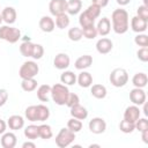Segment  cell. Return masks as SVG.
I'll return each mask as SVG.
<instances>
[{
	"label": "cell",
	"mask_w": 148,
	"mask_h": 148,
	"mask_svg": "<svg viewBox=\"0 0 148 148\" xmlns=\"http://www.w3.org/2000/svg\"><path fill=\"white\" fill-rule=\"evenodd\" d=\"M111 21H112V29L116 34L123 35L128 30V13L127 10L123 8L114 9L111 15Z\"/></svg>",
	"instance_id": "6da1fadb"
},
{
	"label": "cell",
	"mask_w": 148,
	"mask_h": 148,
	"mask_svg": "<svg viewBox=\"0 0 148 148\" xmlns=\"http://www.w3.org/2000/svg\"><path fill=\"white\" fill-rule=\"evenodd\" d=\"M68 95H69V90L67 86L62 83H56L51 87V97L57 105H65Z\"/></svg>",
	"instance_id": "7a4b0ae2"
},
{
	"label": "cell",
	"mask_w": 148,
	"mask_h": 148,
	"mask_svg": "<svg viewBox=\"0 0 148 148\" xmlns=\"http://www.w3.org/2000/svg\"><path fill=\"white\" fill-rule=\"evenodd\" d=\"M0 39H3L10 44H14L21 39V31L17 28H13L9 25L0 27Z\"/></svg>",
	"instance_id": "3957f363"
},
{
	"label": "cell",
	"mask_w": 148,
	"mask_h": 148,
	"mask_svg": "<svg viewBox=\"0 0 148 148\" xmlns=\"http://www.w3.org/2000/svg\"><path fill=\"white\" fill-rule=\"evenodd\" d=\"M38 72H39L38 65L32 60H28L21 65L18 69V75L21 79H31L35 77L38 74Z\"/></svg>",
	"instance_id": "277c9868"
},
{
	"label": "cell",
	"mask_w": 148,
	"mask_h": 148,
	"mask_svg": "<svg viewBox=\"0 0 148 148\" xmlns=\"http://www.w3.org/2000/svg\"><path fill=\"white\" fill-rule=\"evenodd\" d=\"M110 82L112 86L120 88L128 82V73L124 68H114L110 74Z\"/></svg>",
	"instance_id": "5b68a950"
},
{
	"label": "cell",
	"mask_w": 148,
	"mask_h": 148,
	"mask_svg": "<svg viewBox=\"0 0 148 148\" xmlns=\"http://www.w3.org/2000/svg\"><path fill=\"white\" fill-rule=\"evenodd\" d=\"M75 140V133L72 132L68 128H61L59 133L56 136V145L59 148H66L68 147L73 141Z\"/></svg>",
	"instance_id": "8992f818"
},
{
	"label": "cell",
	"mask_w": 148,
	"mask_h": 148,
	"mask_svg": "<svg viewBox=\"0 0 148 148\" xmlns=\"http://www.w3.org/2000/svg\"><path fill=\"white\" fill-rule=\"evenodd\" d=\"M88 127H89V131L91 133H94V134H102L106 130V123H105V120L103 118L95 117L91 120H89Z\"/></svg>",
	"instance_id": "52a82bcc"
},
{
	"label": "cell",
	"mask_w": 148,
	"mask_h": 148,
	"mask_svg": "<svg viewBox=\"0 0 148 148\" xmlns=\"http://www.w3.org/2000/svg\"><path fill=\"white\" fill-rule=\"evenodd\" d=\"M67 1L66 0H51L49 3V10L53 16L66 13Z\"/></svg>",
	"instance_id": "ba28073f"
},
{
	"label": "cell",
	"mask_w": 148,
	"mask_h": 148,
	"mask_svg": "<svg viewBox=\"0 0 148 148\" xmlns=\"http://www.w3.org/2000/svg\"><path fill=\"white\" fill-rule=\"evenodd\" d=\"M130 99L134 105H142L146 102V92L143 88H134L130 91Z\"/></svg>",
	"instance_id": "9c48e42d"
},
{
	"label": "cell",
	"mask_w": 148,
	"mask_h": 148,
	"mask_svg": "<svg viewBox=\"0 0 148 148\" xmlns=\"http://www.w3.org/2000/svg\"><path fill=\"white\" fill-rule=\"evenodd\" d=\"M71 64V59H69V56L66 54V53H58L54 59H53V66L57 68V69H66L68 68Z\"/></svg>",
	"instance_id": "30bf717a"
},
{
	"label": "cell",
	"mask_w": 148,
	"mask_h": 148,
	"mask_svg": "<svg viewBox=\"0 0 148 148\" xmlns=\"http://www.w3.org/2000/svg\"><path fill=\"white\" fill-rule=\"evenodd\" d=\"M147 27H148V21L143 20V18H140L139 16H133L132 20H131V28L134 32L136 34H141V32H145L147 30Z\"/></svg>",
	"instance_id": "8fae6325"
},
{
	"label": "cell",
	"mask_w": 148,
	"mask_h": 148,
	"mask_svg": "<svg viewBox=\"0 0 148 148\" xmlns=\"http://www.w3.org/2000/svg\"><path fill=\"white\" fill-rule=\"evenodd\" d=\"M140 109L138 105H130L125 109V112H124V119L128 120V121H132V123H135L139 118H140Z\"/></svg>",
	"instance_id": "7c38bea8"
},
{
	"label": "cell",
	"mask_w": 148,
	"mask_h": 148,
	"mask_svg": "<svg viewBox=\"0 0 148 148\" xmlns=\"http://www.w3.org/2000/svg\"><path fill=\"white\" fill-rule=\"evenodd\" d=\"M112 47H113L112 40L109 39V38H106V37H103V38L98 39L97 43H96V50H97V52L101 53V54H106V53H109V52L112 50Z\"/></svg>",
	"instance_id": "4fadbf2b"
},
{
	"label": "cell",
	"mask_w": 148,
	"mask_h": 148,
	"mask_svg": "<svg viewBox=\"0 0 148 148\" xmlns=\"http://www.w3.org/2000/svg\"><path fill=\"white\" fill-rule=\"evenodd\" d=\"M0 142H1V146L3 148H14L17 143V138L12 132H5L1 136Z\"/></svg>",
	"instance_id": "5bb4252c"
},
{
	"label": "cell",
	"mask_w": 148,
	"mask_h": 148,
	"mask_svg": "<svg viewBox=\"0 0 148 148\" xmlns=\"http://www.w3.org/2000/svg\"><path fill=\"white\" fill-rule=\"evenodd\" d=\"M96 30H97V34H99L101 36H106L110 34L111 31V21L110 18L108 17H102L97 25H96Z\"/></svg>",
	"instance_id": "9a60e30c"
},
{
	"label": "cell",
	"mask_w": 148,
	"mask_h": 148,
	"mask_svg": "<svg viewBox=\"0 0 148 148\" xmlns=\"http://www.w3.org/2000/svg\"><path fill=\"white\" fill-rule=\"evenodd\" d=\"M92 64V57L89 56V54H83L81 57H79L76 60H75V68L79 69V71H84L87 68H89Z\"/></svg>",
	"instance_id": "2e32d148"
},
{
	"label": "cell",
	"mask_w": 148,
	"mask_h": 148,
	"mask_svg": "<svg viewBox=\"0 0 148 148\" xmlns=\"http://www.w3.org/2000/svg\"><path fill=\"white\" fill-rule=\"evenodd\" d=\"M7 126L13 130V131H17V130H21L23 126H24V119L22 116L20 114H13L8 118L7 120Z\"/></svg>",
	"instance_id": "e0dca14e"
},
{
	"label": "cell",
	"mask_w": 148,
	"mask_h": 148,
	"mask_svg": "<svg viewBox=\"0 0 148 148\" xmlns=\"http://www.w3.org/2000/svg\"><path fill=\"white\" fill-rule=\"evenodd\" d=\"M2 21L7 24H13L16 21V10L13 7H5L1 12Z\"/></svg>",
	"instance_id": "ac0fdd59"
},
{
	"label": "cell",
	"mask_w": 148,
	"mask_h": 148,
	"mask_svg": "<svg viewBox=\"0 0 148 148\" xmlns=\"http://www.w3.org/2000/svg\"><path fill=\"white\" fill-rule=\"evenodd\" d=\"M69 109H71V116L73 118H76L79 120H84L88 117L87 109L84 106H82L81 104H76V105H74V106H72Z\"/></svg>",
	"instance_id": "d6986e66"
},
{
	"label": "cell",
	"mask_w": 148,
	"mask_h": 148,
	"mask_svg": "<svg viewBox=\"0 0 148 148\" xmlns=\"http://www.w3.org/2000/svg\"><path fill=\"white\" fill-rule=\"evenodd\" d=\"M39 28L44 32H52L56 28V23L52 17L50 16H43L39 20Z\"/></svg>",
	"instance_id": "ffe728a7"
},
{
	"label": "cell",
	"mask_w": 148,
	"mask_h": 148,
	"mask_svg": "<svg viewBox=\"0 0 148 148\" xmlns=\"http://www.w3.org/2000/svg\"><path fill=\"white\" fill-rule=\"evenodd\" d=\"M76 81H77V83H79L80 87L88 88V87H90L92 84V76H91V74L89 72L82 71L79 74V76L76 77Z\"/></svg>",
	"instance_id": "44dd1931"
},
{
	"label": "cell",
	"mask_w": 148,
	"mask_h": 148,
	"mask_svg": "<svg viewBox=\"0 0 148 148\" xmlns=\"http://www.w3.org/2000/svg\"><path fill=\"white\" fill-rule=\"evenodd\" d=\"M132 83L135 88H145L148 83V76L146 73L140 72L134 74V76L132 77Z\"/></svg>",
	"instance_id": "7402d4cb"
},
{
	"label": "cell",
	"mask_w": 148,
	"mask_h": 148,
	"mask_svg": "<svg viewBox=\"0 0 148 148\" xmlns=\"http://www.w3.org/2000/svg\"><path fill=\"white\" fill-rule=\"evenodd\" d=\"M82 8V1L81 0H68L67 1V7L66 12L69 15H76L81 12Z\"/></svg>",
	"instance_id": "603a6c76"
},
{
	"label": "cell",
	"mask_w": 148,
	"mask_h": 148,
	"mask_svg": "<svg viewBox=\"0 0 148 148\" xmlns=\"http://www.w3.org/2000/svg\"><path fill=\"white\" fill-rule=\"evenodd\" d=\"M51 95V86L42 84L37 89V97L40 102H49V97Z\"/></svg>",
	"instance_id": "cb8c5ba5"
},
{
	"label": "cell",
	"mask_w": 148,
	"mask_h": 148,
	"mask_svg": "<svg viewBox=\"0 0 148 148\" xmlns=\"http://www.w3.org/2000/svg\"><path fill=\"white\" fill-rule=\"evenodd\" d=\"M60 81L65 86H73L76 83V75L72 71H65L60 75Z\"/></svg>",
	"instance_id": "d4e9b609"
},
{
	"label": "cell",
	"mask_w": 148,
	"mask_h": 148,
	"mask_svg": "<svg viewBox=\"0 0 148 148\" xmlns=\"http://www.w3.org/2000/svg\"><path fill=\"white\" fill-rule=\"evenodd\" d=\"M90 92L91 95L97 98V99H103L105 96H106V88L105 86L103 84H92L91 86V89H90Z\"/></svg>",
	"instance_id": "484cf974"
},
{
	"label": "cell",
	"mask_w": 148,
	"mask_h": 148,
	"mask_svg": "<svg viewBox=\"0 0 148 148\" xmlns=\"http://www.w3.org/2000/svg\"><path fill=\"white\" fill-rule=\"evenodd\" d=\"M38 134H39V138L43 139V140H49L52 138L53 135V132H52V128L50 125L47 124H42L38 126Z\"/></svg>",
	"instance_id": "4316f807"
},
{
	"label": "cell",
	"mask_w": 148,
	"mask_h": 148,
	"mask_svg": "<svg viewBox=\"0 0 148 148\" xmlns=\"http://www.w3.org/2000/svg\"><path fill=\"white\" fill-rule=\"evenodd\" d=\"M50 117V109L44 104L37 105V121H45Z\"/></svg>",
	"instance_id": "83f0119b"
},
{
	"label": "cell",
	"mask_w": 148,
	"mask_h": 148,
	"mask_svg": "<svg viewBox=\"0 0 148 148\" xmlns=\"http://www.w3.org/2000/svg\"><path fill=\"white\" fill-rule=\"evenodd\" d=\"M79 23H80L81 29H83V28H87L90 25H95V18L90 17L86 12H82L79 16Z\"/></svg>",
	"instance_id": "f1b7e54d"
},
{
	"label": "cell",
	"mask_w": 148,
	"mask_h": 148,
	"mask_svg": "<svg viewBox=\"0 0 148 148\" xmlns=\"http://www.w3.org/2000/svg\"><path fill=\"white\" fill-rule=\"evenodd\" d=\"M24 136L28 139V140H35L37 138H39V134H38V126L37 125H29L24 128Z\"/></svg>",
	"instance_id": "f546056e"
},
{
	"label": "cell",
	"mask_w": 148,
	"mask_h": 148,
	"mask_svg": "<svg viewBox=\"0 0 148 148\" xmlns=\"http://www.w3.org/2000/svg\"><path fill=\"white\" fill-rule=\"evenodd\" d=\"M69 16L66 14V13H62V14H59L56 16V25L59 28V29H65L69 25Z\"/></svg>",
	"instance_id": "4dcf8cb0"
},
{
	"label": "cell",
	"mask_w": 148,
	"mask_h": 148,
	"mask_svg": "<svg viewBox=\"0 0 148 148\" xmlns=\"http://www.w3.org/2000/svg\"><path fill=\"white\" fill-rule=\"evenodd\" d=\"M21 87L27 92L34 91L37 88V81L35 80V77H31V79H22Z\"/></svg>",
	"instance_id": "1f68e13d"
},
{
	"label": "cell",
	"mask_w": 148,
	"mask_h": 148,
	"mask_svg": "<svg viewBox=\"0 0 148 148\" xmlns=\"http://www.w3.org/2000/svg\"><path fill=\"white\" fill-rule=\"evenodd\" d=\"M32 49H34V43H31V40L28 42H22L20 45V52L23 57H31L32 54Z\"/></svg>",
	"instance_id": "d6a6232c"
},
{
	"label": "cell",
	"mask_w": 148,
	"mask_h": 148,
	"mask_svg": "<svg viewBox=\"0 0 148 148\" xmlns=\"http://www.w3.org/2000/svg\"><path fill=\"white\" fill-rule=\"evenodd\" d=\"M68 38L72 40V42H79L83 35H82V29L79 28V27H73L68 30V34H67Z\"/></svg>",
	"instance_id": "836d02e7"
},
{
	"label": "cell",
	"mask_w": 148,
	"mask_h": 148,
	"mask_svg": "<svg viewBox=\"0 0 148 148\" xmlns=\"http://www.w3.org/2000/svg\"><path fill=\"white\" fill-rule=\"evenodd\" d=\"M67 128L71 130V131L74 132V133H77V132H80V131L82 130V121L79 120V119H76V118H73V117H72V118L67 121Z\"/></svg>",
	"instance_id": "e575fe53"
},
{
	"label": "cell",
	"mask_w": 148,
	"mask_h": 148,
	"mask_svg": "<svg viewBox=\"0 0 148 148\" xmlns=\"http://www.w3.org/2000/svg\"><path fill=\"white\" fill-rule=\"evenodd\" d=\"M119 130L123 133H132L135 130V124L132 121H128L126 119H123L119 124Z\"/></svg>",
	"instance_id": "d590c367"
},
{
	"label": "cell",
	"mask_w": 148,
	"mask_h": 148,
	"mask_svg": "<svg viewBox=\"0 0 148 148\" xmlns=\"http://www.w3.org/2000/svg\"><path fill=\"white\" fill-rule=\"evenodd\" d=\"M25 118L34 123V121H37V105H30L25 109Z\"/></svg>",
	"instance_id": "8d00e7d4"
},
{
	"label": "cell",
	"mask_w": 148,
	"mask_h": 148,
	"mask_svg": "<svg viewBox=\"0 0 148 148\" xmlns=\"http://www.w3.org/2000/svg\"><path fill=\"white\" fill-rule=\"evenodd\" d=\"M82 35L87 39H94L98 34H97L96 27L95 25H90V27H87V28H83L82 29Z\"/></svg>",
	"instance_id": "74e56055"
},
{
	"label": "cell",
	"mask_w": 148,
	"mask_h": 148,
	"mask_svg": "<svg viewBox=\"0 0 148 148\" xmlns=\"http://www.w3.org/2000/svg\"><path fill=\"white\" fill-rule=\"evenodd\" d=\"M134 43L138 45V46H141V47H147L148 46V36L146 34H138L135 37H134Z\"/></svg>",
	"instance_id": "f35d334b"
},
{
	"label": "cell",
	"mask_w": 148,
	"mask_h": 148,
	"mask_svg": "<svg viewBox=\"0 0 148 148\" xmlns=\"http://www.w3.org/2000/svg\"><path fill=\"white\" fill-rule=\"evenodd\" d=\"M43 56H44V47H43V45H40V44H34L31 58L35 59V60H39V59H42Z\"/></svg>",
	"instance_id": "ab89813d"
},
{
	"label": "cell",
	"mask_w": 148,
	"mask_h": 148,
	"mask_svg": "<svg viewBox=\"0 0 148 148\" xmlns=\"http://www.w3.org/2000/svg\"><path fill=\"white\" fill-rule=\"evenodd\" d=\"M101 9L102 8H99L98 6H96V5H94V3H91L84 12L90 16V17H92V18H97L99 15H101Z\"/></svg>",
	"instance_id": "60d3db41"
},
{
	"label": "cell",
	"mask_w": 148,
	"mask_h": 148,
	"mask_svg": "<svg viewBox=\"0 0 148 148\" xmlns=\"http://www.w3.org/2000/svg\"><path fill=\"white\" fill-rule=\"evenodd\" d=\"M76 104H80V97H79V95H76L74 92H69V95L67 97V101H66V105L68 108H72L74 105H76Z\"/></svg>",
	"instance_id": "b9f144b4"
},
{
	"label": "cell",
	"mask_w": 148,
	"mask_h": 148,
	"mask_svg": "<svg viewBox=\"0 0 148 148\" xmlns=\"http://www.w3.org/2000/svg\"><path fill=\"white\" fill-rule=\"evenodd\" d=\"M134 124H135V130H138L139 132L148 130V120H147V118H139Z\"/></svg>",
	"instance_id": "7bdbcfd3"
},
{
	"label": "cell",
	"mask_w": 148,
	"mask_h": 148,
	"mask_svg": "<svg viewBox=\"0 0 148 148\" xmlns=\"http://www.w3.org/2000/svg\"><path fill=\"white\" fill-rule=\"evenodd\" d=\"M136 16H139L140 18H143L146 21H148V7L145 5H141L138 7L136 9Z\"/></svg>",
	"instance_id": "ee69618b"
},
{
	"label": "cell",
	"mask_w": 148,
	"mask_h": 148,
	"mask_svg": "<svg viewBox=\"0 0 148 148\" xmlns=\"http://www.w3.org/2000/svg\"><path fill=\"white\" fill-rule=\"evenodd\" d=\"M136 56H138V59L141 60L142 62L148 61V47H141V49H139L138 52H136Z\"/></svg>",
	"instance_id": "f6af8a7d"
},
{
	"label": "cell",
	"mask_w": 148,
	"mask_h": 148,
	"mask_svg": "<svg viewBox=\"0 0 148 148\" xmlns=\"http://www.w3.org/2000/svg\"><path fill=\"white\" fill-rule=\"evenodd\" d=\"M8 99V91L6 89H0V106H3Z\"/></svg>",
	"instance_id": "bcb514c9"
},
{
	"label": "cell",
	"mask_w": 148,
	"mask_h": 148,
	"mask_svg": "<svg viewBox=\"0 0 148 148\" xmlns=\"http://www.w3.org/2000/svg\"><path fill=\"white\" fill-rule=\"evenodd\" d=\"M91 3H94V5L98 6L99 8H103V7L108 6L109 0H91Z\"/></svg>",
	"instance_id": "7dc6e473"
},
{
	"label": "cell",
	"mask_w": 148,
	"mask_h": 148,
	"mask_svg": "<svg viewBox=\"0 0 148 148\" xmlns=\"http://www.w3.org/2000/svg\"><path fill=\"white\" fill-rule=\"evenodd\" d=\"M6 130H7V123L5 120L0 119V134L2 135L6 132Z\"/></svg>",
	"instance_id": "c3c4849f"
},
{
	"label": "cell",
	"mask_w": 148,
	"mask_h": 148,
	"mask_svg": "<svg viewBox=\"0 0 148 148\" xmlns=\"http://www.w3.org/2000/svg\"><path fill=\"white\" fill-rule=\"evenodd\" d=\"M141 139L145 143H148V130H145L141 132Z\"/></svg>",
	"instance_id": "681fc988"
},
{
	"label": "cell",
	"mask_w": 148,
	"mask_h": 148,
	"mask_svg": "<svg viewBox=\"0 0 148 148\" xmlns=\"http://www.w3.org/2000/svg\"><path fill=\"white\" fill-rule=\"evenodd\" d=\"M22 148H36V145L31 141H25V142H23Z\"/></svg>",
	"instance_id": "f907efd6"
},
{
	"label": "cell",
	"mask_w": 148,
	"mask_h": 148,
	"mask_svg": "<svg viewBox=\"0 0 148 148\" xmlns=\"http://www.w3.org/2000/svg\"><path fill=\"white\" fill-rule=\"evenodd\" d=\"M116 2L119 5V6H126L131 2V0H116Z\"/></svg>",
	"instance_id": "816d5d0a"
},
{
	"label": "cell",
	"mask_w": 148,
	"mask_h": 148,
	"mask_svg": "<svg viewBox=\"0 0 148 148\" xmlns=\"http://www.w3.org/2000/svg\"><path fill=\"white\" fill-rule=\"evenodd\" d=\"M142 105H143V113H145V116H148V108H147V103L145 102Z\"/></svg>",
	"instance_id": "f5cc1de1"
},
{
	"label": "cell",
	"mask_w": 148,
	"mask_h": 148,
	"mask_svg": "<svg viewBox=\"0 0 148 148\" xmlns=\"http://www.w3.org/2000/svg\"><path fill=\"white\" fill-rule=\"evenodd\" d=\"M95 147H96V148H99L101 146H99V145H95V143H94V145H89V148H95Z\"/></svg>",
	"instance_id": "db71d44e"
},
{
	"label": "cell",
	"mask_w": 148,
	"mask_h": 148,
	"mask_svg": "<svg viewBox=\"0 0 148 148\" xmlns=\"http://www.w3.org/2000/svg\"><path fill=\"white\" fill-rule=\"evenodd\" d=\"M28 40H30V38H29L28 36H24V37H23V42H28Z\"/></svg>",
	"instance_id": "11a10c76"
},
{
	"label": "cell",
	"mask_w": 148,
	"mask_h": 148,
	"mask_svg": "<svg viewBox=\"0 0 148 148\" xmlns=\"http://www.w3.org/2000/svg\"><path fill=\"white\" fill-rule=\"evenodd\" d=\"M143 2H145V6L148 7V0H143Z\"/></svg>",
	"instance_id": "9f6ffc18"
},
{
	"label": "cell",
	"mask_w": 148,
	"mask_h": 148,
	"mask_svg": "<svg viewBox=\"0 0 148 148\" xmlns=\"http://www.w3.org/2000/svg\"><path fill=\"white\" fill-rule=\"evenodd\" d=\"M1 22H2V17H1V15H0V24H1Z\"/></svg>",
	"instance_id": "6f0895ef"
}]
</instances>
